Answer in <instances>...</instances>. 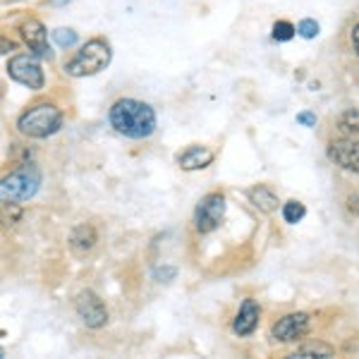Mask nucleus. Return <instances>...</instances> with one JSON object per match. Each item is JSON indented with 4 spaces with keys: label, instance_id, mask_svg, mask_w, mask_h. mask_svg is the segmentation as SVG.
Segmentation results:
<instances>
[{
    "label": "nucleus",
    "instance_id": "7ed1b4c3",
    "mask_svg": "<svg viewBox=\"0 0 359 359\" xmlns=\"http://www.w3.org/2000/svg\"><path fill=\"white\" fill-rule=\"evenodd\" d=\"M60 127L62 113L57 111L53 103H36V106H32L17 118V130L32 139H46L55 135Z\"/></svg>",
    "mask_w": 359,
    "mask_h": 359
},
{
    "label": "nucleus",
    "instance_id": "9d476101",
    "mask_svg": "<svg viewBox=\"0 0 359 359\" xmlns=\"http://www.w3.org/2000/svg\"><path fill=\"white\" fill-rule=\"evenodd\" d=\"M328 158L335 165L345 168L350 172H359V142L352 139H335L328 144Z\"/></svg>",
    "mask_w": 359,
    "mask_h": 359
},
{
    "label": "nucleus",
    "instance_id": "aec40b11",
    "mask_svg": "<svg viewBox=\"0 0 359 359\" xmlns=\"http://www.w3.org/2000/svg\"><path fill=\"white\" fill-rule=\"evenodd\" d=\"M297 123H299V125H304V127H314V125H316V115H314V113H309V111H304V113H299V115H297Z\"/></svg>",
    "mask_w": 359,
    "mask_h": 359
},
{
    "label": "nucleus",
    "instance_id": "412c9836",
    "mask_svg": "<svg viewBox=\"0 0 359 359\" xmlns=\"http://www.w3.org/2000/svg\"><path fill=\"white\" fill-rule=\"evenodd\" d=\"M347 204H350V211H355V213H359V194H355V196H350V199H347Z\"/></svg>",
    "mask_w": 359,
    "mask_h": 359
},
{
    "label": "nucleus",
    "instance_id": "0eeeda50",
    "mask_svg": "<svg viewBox=\"0 0 359 359\" xmlns=\"http://www.w3.org/2000/svg\"><path fill=\"white\" fill-rule=\"evenodd\" d=\"M74 309L77 316L84 321V326L89 328H103L108 321V309L103 304V299L98 297L94 290H82L74 299Z\"/></svg>",
    "mask_w": 359,
    "mask_h": 359
},
{
    "label": "nucleus",
    "instance_id": "f03ea898",
    "mask_svg": "<svg viewBox=\"0 0 359 359\" xmlns=\"http://www.w3.org/2000/svg\"><path fill=\"white\" fill-rule=\"evenodd\" d=\"M111 43L103 41V39H91L74 53L72 60L65 65V72L69 77H91V74H98L101 69L111 65Z\"/></svg>",
    "mask_w": 359,
    "mask_h": 359
},
{
    "label": "nucleus",
    "instance_id": "423d86ee",
    "mask_svg": "<svg viewBox=\"0 0 359 359\" xmlns=\"http://www.w3.org/2000/svg\"><path fill=\"white\" fill-rule=\"evenodd\" d=\"M225 218V196L221 192H211L196 204L194 225L199 233H213Z\"/></svg>",
    "mask_w": 359,
    "mask_h": 359
},
{
    "label": "nucleus",
    "instance_id": "39448f33",
    "mask_svg": "<svg viewBox=\"0 0 359 359\" xmlns=\"http://www.w3.org/2000/svg\"><path fill=\"white\" fill-rule=\"evenodd\" d=\"M8 74H10V79H15L17 84L27 86V89H32V91L43 89V84H46L39 55H34L32 50H29V53H17L10 57Z\"/></svg>",
    "mask_w": 359,
    "mask_h": 359
},
{
    "label": "nucleus",
    "instance_id": "f257e3e1",
    "mask_svg": "<svg viewBox=\"0 0 359 359\" xmlns=\"http://www.w3.org/2000/svg\"><path fill=\"white\" fill-rule=\"evenodd\" d=\"M111 125L130 139H147L156 132V111L137 98H120L111 108Z\"/></svg>",
    "mask_w": 359,
    "mask_h": 359
},
{
    "label": "nucleus",
    "instance_id": "ddd939ff",
    "mask_svg": "<svg viewBox=\"0 0 359 359\" xmlns=\"http://www.w3.org/2000/svg\"><path fill=\"white\" fill-rule=\"evenodd\" d=\"M249 201H252V204L264 213H273L278 208V204H280L278 196L273 194V189H269L266 184H257V187L249 189Z\"/></svg>",
    "mask_w": 359,
    "mask_h": 359
},
{
    "label": "nucleus",
    "instance_id": "4468645a",
    "mask_svg": "<svg viewBox=\"0 0 359 359\" xmlns=\"http://www.w3.org/2000/svg\"><path fill=\"white\" fill-rule=\"evenodd\" d=\"M72 247L77 252H89L91 247L96 245V230L91 225H79V228L72 230V237H69Z\"/></svg>",
    "mask_w": 359,
    "mask_h": 359
},
{
    "label": "nucleus",
    "instance_id": "2eb2a0df",
    "mask_svg": "<svg viewBox=\"0 0 359 359\" xmlns=\"http://www.w3.org/2000/svg\"><path fill=\"white\" fill-rule=\"evenodd\" d=\"M335 352H333V347H328V345H323V343H309V345H304V347H299L297 352H294V359H309V357H321V359H328V357H333Z\"/></svg>",
    "mask_w": 359,
    "mask_h": 359
},
{
    "label": "nucleus",
    "instance_id": "f3484780",
    "mask_svg": "<svg viewBox=\"0 0 359 359\" xmlns=\"http://www.w3.org/2000/svg\"><path fill=\"white\" fill-rule=\"evenodd\" d=\"M53 39H55V43L60 46V48H72L74 43H77V32L74 29H55L53 32Z\"/></svg>",
    "mask_w": 359,
    "mask_h": 359
},
{
    "label": "nucleus",
    "instance_id": "dca6fc26",
    "mask_svg": "<svg viewBox=\"0 0 359 359\" xmlns=\"http://www.w3.org/2000/svg\"><path fill=\"white\" fill-rule=\"evenodd\" d=\"M306 216V208H304V204H299V201H287V204H283V218H285V223H290V225H294V223H299L302 218Z\"/></svg>",
    "mask_w": 359,
    "mask_h": 359
},
{
    "label": "nucleus",
    "instance_id": "1a4fd4ad",
    "mask_svg": "<svg viewBox=\"0 0 359 359\" xmlns=\"http://www.w3.org/2000/svg\"><path fill=\"white\" fill-rule=\"evenodd\" d=\"M306 331H309V314L294 311V314L283 316L280 321L271 328V338L278 340V343H292V340L302 338Z\"/></svg>",
    "mask_w": 359,
    "mask_h": 359
},
{
    "label": "nucleus",
    "instance_id": "f8f14e48",
    "mask_svg": "<svg viewBox=\"0 0 359 359\" xmlns=\"http://www.w3.org/2000/svg\"><path fill=\"white\" fill-rule=\"evenodd\" d=\"M211 161H213V151L206 147H199V144H192V147H187L177 156V165L182 170H201V168L211 165Z\"/></svg>",
    "mask_w": 359,
    "mask_h": 359
},
{
    "label": "nucleus",
    "instance_id": "6e6552de",
    "mask_svg": "<svg viewBox=\"0 0 359 359\" xmlns=\"http://www.w3.org/2000/svg\"><path fill=\"white\" fill-rule=\"evenodd\" d=\"M20 34L34 55L43 57V60H50V57H53V50H50V46H48V32H46V27L36 20V17H29V20L22 22Z\"/></svg>",
    "mask_w": 359,
    "mask_h": 359
},
{
    "label": "nucleus",
    "instance_id": "4be33fe9",
    "mask_svg": "<svg viewBox=\"0 0 359 359\" xmlns=\"http://www.w3.org/2000/svg\"><path fill=\"white\" fill-rule=\"evenodd\" d=\"M352 46H355V53L359 55V25L355 27V32H352Z\"/></svg>",
    "mask_w": 359,
    "mask_h": 359
},
{
    "label": "nucleus",
    "instance_id": "a211bd4d",
    "mask_svg": "<svg viewBox=\"0 0 359 359\" xmlns=\"http://www.w3.org/2000/svg\"><path fill=\"white\" fill-rule=\"evenodd\" d=\"M294 34H297V27H292L290 22L280 20V22H276V25H273V39H276V41H290Z\"/></svg>",
    "mask_w": 359,
    "mask_h": 359
},
{
    "label": "nucleus",
    "instance_id": "9b49d317",
    "mask_svg": "<svg viewBox=\"0 0 359 359\" xmlns=\"http://www.w3.org/2000/svg\"><path fill=\"white\" fill-rule=\"evenodd\" d=\"M259 316H262L259 304L254 302V299H245L240 306V311H237V316H235V323H233L235 333L237 335H252L259 326Z\"/></svg>",
    "mask_w": 359,
    "mask_h": 359
},
{
    "label": "nucleus",
    "instance_id": "20e7f679",
    "mask_svg": "<svg viewBox=\"0 0 359 359\" xmlns=\"http://www.w3.org/2000/svg\"><path fill=\"white\" fill-rule=\"evenodd\" d=\"M39 184H41V172H39V168L22 165L20 170L3 177V184H0L3 204H10V201H29L39 192Z\"/></svg>",
    "mask_w": 359,
    "mask_h": 359
},
{
    "label": "nucleus",
    "instance_id": "5701e85b",
    "mask_svg": "<svg viewBox=\"0 0 359 359\" xmlns=\"http://www.w3.org/2000/svg\"><path fill=\"white\" fill-rule=\"evenodd\" d=\"M48 3H50V5H55V8H57V5H65V3H69V0H48Z\"/></svg>",
    "mask_w": 359,
    "mask_h": 359
},
{
    "label": "nucleus",
    "instance_id": "6ab92c4d",
    "mask_svg": "<svg viewBox=\"0 0 359 359\" xmlns=\"http://www.w3.org/2000/svg\"><path fill=\"white\" fill-rule=\"evenodd\" d=\"M297 34L302 39H316L318 34V22L316 20H302L297 25Z\"/></svg>",
    "mask_w": 359,
    "mask_h": 359
}]
</instances>
